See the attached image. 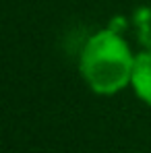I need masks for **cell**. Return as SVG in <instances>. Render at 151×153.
<instances>
[{"label": "cell", "instance_id": "cell-1", "mask_svg": "<svg viewBox=\"0 0 151 153\" xmlns=\"http://www.w3.org/2000/svg\"><path fill=\"white\" fill-rule=\"evenodd\" d=\"M135 56L122 33L106 27L85 42L79 56V71L93 93L114 95L130 85Z\"/></svg>", "mask_w": 151, "mask_h": 153}, {"label": "cell", "instance_id": "cell-3", "mask_svg": "<svg viewBox=\"0 0 151 153\" xmlns=\"http://www.w3.org/2000/svg\"><path fill=\"white\" fill-rule=\"evenodd\" d=\"M130 25L137 33V39L139 44L143 46V50L151 48V6H139L135 13H132V19H130Z\"/></svg>", "mask_w": 151, "mask_h": 153}, {"label": "cell", "instance_id": "cell-2", "mask_svg": "<svg viewBox=\"0 0 151 153\" xmlns=\"http://www.w3.org/2000/svg\"><path fill=\"white\" fill-rule=\"evenodd\" d=\"M130 85L141 102H145L151 108V48L141 50L135 56V68Z\"/></svg>", "mask_w": 151, "mask_h": 153}]
</instances>
